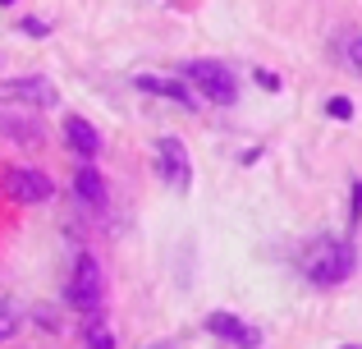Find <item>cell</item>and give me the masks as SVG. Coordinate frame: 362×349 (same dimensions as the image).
<instances>
[{
	"label": "cell",
	"mask_w": 362,
	"mask_h": 349,
	"mask_svg": "<svg viewBox=\"0 0 362 349\" xmlns=\"http://www.w3.org/2000/svg\"><path fill=\"white\" fill-rule=\"evenodd\" d=\"M101 299H106V280H101V262L92 258V253H78V262H74V280L69 290H64V304L74 308V313L92 317L101 308Z\"/></svg>",
	"instance_id": "cell-2"
},
{
	"label": "cell",
	"mask_w": 362,
	"mask_h": 349,
	"mask_svg": "<svg viewBox=\"0 0 362 349\" xmlns=\"http://www.w3.org/2000/svg\"><path fill=\"white\" fill-rule=\"evenodd\" d=\"M18 322H23V308L14 299H0V341H9L18 331Z\"/></svg>",
	"instance_id": "cell-12"
},
{
	"label": "cell",
	"mask_w": 362,
	"mask_h": 349,
	"mask_svg": "<svg viewBox=\"0 0 362 349\" xmlns=\"http://www.w3.org/2000/svg\"><path fill=\"white\" fill-rule=\"evenodd\" d=\"M5 188L18 198V202H46V198L55 193L51 175H42V171H23V166H14V171L5 175Z\"/></svg>",
	"instance_id": "cell-7"
},
{
	"label": "cell",
	"mask_w": 362,
	"mask_h": 349,
	"mask_svg": "<svg viewBox=\"0 0 362 349\" xmlns=\"http://www.w3.org/2000/svg\"><path fill=\"white\" fill-rule=\"evenodd\" d=\"M156 156H160V175L184 193L193 184V161H188V147L179 138H156Z\"/></svg>",
	"instance_id": "cell-5"
},
{
	"label": "cell",
	"mask_w": 362,
	"mask_h": 349,
	"mask_svg": "<svg viewBox=\"0 0 362 349\" xmlns=\"http://www.w3.org/2000/svg\"><path fill=\"white\" fill-rule=\"evenodd\" d=\"M74 188H78V198L92 207V212H101L106 207V179H101V171L97 166H78V175H74Z\"/></svg>",
	"instance_id": "cell-9"
},
{
	"label": "cell",
	"mask_w": 362,
	"mask_h": 349,
	"mask_svg": "<svg viewBox=\"0 0 362 349\" xmlns=\"http://www.w3.org/2000/svg\"><path fill=\"white\" fill-rule=\"evenodd\" d=\"M64 143H69L74 152L83 156V161H92V156L101 152V134H97V129H92L83 115H69V120H64Z\"/></svg>",
	"instance_id": "cell-8"
},
{
	"label": "cell",
	"mask_w": 362,
	"mask_h": 349,
	"mask_svg": "<svg viewBox=\"0 0 362 349\" xmlns=\"http://www.w3.org/2000/svg\"><path fill=\"white\" fill-rule=\"evenodd\" d=\"M349 64H354V69L362 74V33L354 37V42H349Z\"/></svg>",
	"instance_id": "cell-17"
},
{
	"label": "cell",
	"mask_w": 362,
	"mask_h": 349,
	"mask_svg": "<svg viewBox=\"0 0 362 349\" xmlns=\"http://www.w3.org/2000/svg\"><path fill=\"white\" fill-rule=\"evenodd\" d=\"M206 331L221 336V341H230L234 349H257L262 345V331L247 326L243 317H234V313H206Z\"/></svg>",
	"instance_id": "cell-6"
},
{
	"label": "cell",
	"mask_w": 362,
	"mask_h": 349,
	"mask_svg": "<svg viewBox=\"0 0 362 349\" xmlns=\"http://www.w3.org/2000/svg\"><path fill=\"white\" fill-rule=\"evenodd\" d=\"M0 134L14 138V143H23V147H42V125L28 120V110L23 115H5V110H0Z\"/></svg>",
	"instance_id": "cell-10"
},
{
	"label": "cell",
	"mask_w": 362,
	"mask_h": 349,
	"mask_svg": "<svg viewBox=\"0 0 362 349\" xmlns=\"http://www.w3.org/2000/svg\"><path fill=\"white\" fill-rule=\"evenodd\" d=\"M88 349H115V336H110V331H101V326H97V317H88Z\"/></svg>",
	"instance_id": "cell-13"
},
{
	"label": "cell",
	"mask_w": 362,
	"mask_h": 349,
	"mask_svg": "<svg viewBox=\"0 0 362 349\" xmlns=\"http://www.w3.org/2000/svg\"><path fill=\"white\" fill-rule=\"evenodd\" d=\"M55 88H51V79H5L0 83V106H18V110H51L55 106Z\"/></svg>",
	"instance_id": "cell-4"
},
{
	"label": "cell",
	"mask_w": 362,
	"mask_h": 349,
	"mask_svg": "<svg viewBox=\"0 0 362 349\" xmlns=\"http://www.w3.org/2000/svg\"><path fill=\"white\" fill-rule=\"evenodd\" d=\"M23 33L28 37H46V23H42V18H23Z\"/></svg>",
	"instance_id": "cell-18"
},
{
	"label": "cell",
	"mask_w": 362,
	"mask_h": 349,
	"mask_svg": "<svg viewBox=\"0 0 362 349\" xmlns=\"http://www.w3.org/2000/svg\"><path fill=\"white\" fill-rule=\"evenodd\" d=\"M326 115L330 120H354V101H349V97H330L326 101Z\"/></svg>",
	"instance_id": "cell-15"
},
{
	"label": "cell",
	"mask_w": 362,
	"mask_h": 349,
	"mask_svg": "<svg viewBox=\"0 0 362 349\" xmlns=\"http://www.w3.org/2000/svg\"><path fill=\"white\" fill-rule=\"evenodd\" d=\"M257 88H266V92H280V74H271V69H257Z\"/></svg>",
	"instance_id": "cell-16"
},
{
	"label": "cell",
	"mask_w": 362,
	"mask_h": 349,
	"mask_svg": "<svg viewBox=\"0 0 362 349\" xmlns=\"http://www.w3.org/2000/svg\"><path fill=\"white\" fill-rule=\"evenodd\" d=\"M354 267H358V253H354V244L349 239H321L317 248L308 253V280L312 285H339V280H349L354 276Z\"/></svg>",
	"instance_id": "cell-1"
},
{
	"label": "cell",
	"mask_w": 362,
	"mask_h": 349,
	"mask_svg": "<svg viewBox=\"0 0 362 349\" xmlns=\"http://www.w3.org/2000/svg\"><path fill=\"white\" fill-rule=\"evenodd\" d=\"M349 225H362V179H354V193H349Z\"/></svg>",
	"instance_id": "cell-14"
},
{
	"label": "cell",
	"mask_w": 362,
	"mask_h": 349,
	"mask_svg": "<svg viewBox=\"0 0 362 349\" xmlns=\"http://www.w3.org/2000/svg\"><path fill=\"white\" fill-rule=\"evenodd\" d=\"M184 74H188V83H193V88L202 92L211 106H234V101H239V79H234L225 64H216V60H193Z\"/></svg>",
	"instance_id": "cell-3"
},
{
	"label": "cell",
	"mask_w": 362,
	"mask_h": 349,
	"mask_svg": "<svg viewBox=\"0 0 362 349\" xmlns=\"http://www.w3.org/2000/svg\"><path fill=\"white\" fill-rule=\"evenodd\" d=\"M138 88L142 92H156V97H170L175 106H188V110H193V92H188L179 79H151V74H138Z\"/></svg>",
	"instance_id": "cell-11"
}]
</instances>
